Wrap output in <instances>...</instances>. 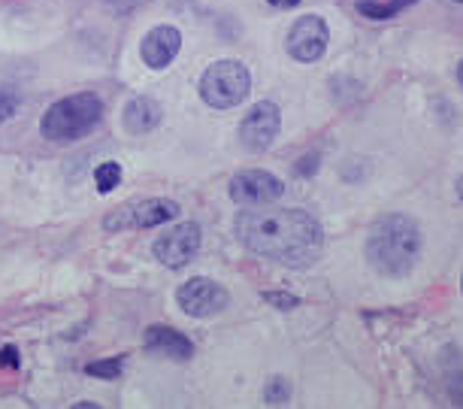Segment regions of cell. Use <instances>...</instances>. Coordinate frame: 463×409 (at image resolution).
Masks as SVG:
<instances>
[{
	"label": "cell",
	"instance_id": "cell-18",
	"mask_svg": "<svg viewBox=\"0 0 463 409\" xmlns=\"http://www.w3.org/2000/svg\"><path fill=\"white\" fill-rule=\"evenodd\" d=\"M264 300L269 303V307H276V309H294V307H300V298H297V294H288V291H267Z\"/></svg>",
	"mask_w": 463,
	"mask_h": 409
},
{
	"label": "cell",
	"instance_id": "cell-15",
	"mask_svg": "<svg viewBox=\"0 0 463 409\" xmlns=\"http://www.w3.org/2000/svg\"><path fill=\"white\" fill-rule=\"evenodd\" d=\"M94 185H98L100 195H109L121 185V164L118 161H103L98 170H94Z\"/></svg>",
	"mask_w": 463,
	"mask_h": 409
},
{
	"label": "cell",
	"instance_id": "cell-14",
	"mask_svg": "<svg viewBox=\"0 0 463 409\" xmlns=\"http://www.w3.org/2000/svg\"><path fill=\"white\" fill-rule=\"evenodd\" d=\"M412 4H418V0H388V4H379V0H361V4H357V13L366 15V19L382 22V19H394V15H400Z\"/></svg>",
	"mask_w": 463,
	"mask_h": 409
},
{
	"label": "cell",
	"instance_id": "cell-16",
	"mask_svg": "<svg viewBox=\"0 0 463 409\" xmlns=\"http://www.w3.org/2000/svg\"><path fill=\"white\" fill-rule=\"evenodd\" d=\"M288 400H291V382L285 376H273L264 385V404L267 406H288Z\"/></svg>",
	"mask_w": 463,
	"mask_h": 409
},
{
	"label": "cell",
	"instance_id": "cell-5",
	"mask_svg": "<svg viewBox=\"0 0 463 409\" xmlns=\"http://www.w3.org/2000/svg\"><path fill=\"white\" fill-rule=\"evenodd\" d=\"M176 303L191 319H213L231 307V294H227L224 285H218L209 276H194V280L179 285Z\"/></svg>",
	"mask_w": 463,
	"mask_h": 409
},
{
	"label": "cell",
	"instance_id": "cell-3",
	"mask_svg": "<svg viewBox=\"0 0 463 409\" xmlns=\"http://www.w3.org/2000/svg\"><path fill=\"white\" fill-rule=\"evenodd\" d=\"M103 119V100L94 91H80L55 100L40 121L43 137L52 143H73L91 134Z\"/></svg>",
	"mask_w": 463,
	"mask_h": 409
},
{
	"label": "cell",
	"instance_id": "cell-19",
	"mask_svg": "<svg viewBox=\"0 0 463 409\" xmlns=\"http://www.w3.org/2000/svg\"><path fill=\"white\" fill-rule=\"evenodd\" d=\"M15 112H19V98L10 94V91H0V125H4V121H10Z\"/></svg>",
	"mask_w": 463,
	"mask_h": 409
},
{
	"label": "cell",
	"instance_id": "cell-12",
	"mask_svg": "<svg viewBox=\"0 0 463 409\" xmlns=\"http://www.w3.org/2000/svg\"><path fill=\"white\" fill-rule=\"evenodd\" d=\"M143 349L152 352V355H161V358H170V361H191L194 358V343H191L182 330L167 328V325L148 328L146 337H143Z\"/></svg>",
	"mask_w": 463,
	"mask_h": 409
},
{
	"label": "cell",
	"instance_id": "cell-13",
	"mask_svg": "<svg viewBox=\"0 0 463 409\" xmlns=\"http://www.w3.org/2000/svg\"><path fill=\"white\" fill-rule=\"evenodd\" d=\"M121 121H125L128 134L143 137L161 125V107L152 98H134L125 107V112H121Z\"/></svg>",
	"mask_w": 463,
	"mask_h": 409
},
{
	"label": "cell",
	"instance_id": "cell-6",
	"mask_svg": "<svg viewBox=\"0 0 463 409\" xmlns=\"http://www.w3.org/2000/svg\"><path fill=\"white\" fill-rule=\"evenodd\" d=\"M227 195L237 206H269L285 195V182L269 170H242L231 179Z\"/></svg>",
	"mask_w": 463,
	"mask_h": 409
},
{
	"label": "cell",
	"instance_id": "cell-4",
	"mask_svg": "<svg viewBox=\"0 0 463 409\" xmlns=\"http://www.w3.org/2000/svg\"><path fill=\"white\" fill-rule=\"evenodd\" d=\"M251 73L242 61L224 58L209 64L200 76V98L213 109H233L249 98Z\"/></svg>",
	"mask_w": 463,
	"mask_h": 409
},
{
	"label": "cell",
	"instance_id": "cell-7",
	"mask_svg": "<svg viewBox=\"0 0 463 409\" xmlns=\"http://www.w3.org/2000/svg\"><path fill=\"white\" fill-rule=\"evenodd\" d=\"M200 243H203V231H200V224L197 222H182V224H176V228H170L167 233H161V237L155 240L152 252L164 267L182 270L197 258Z\"/></svg>",
	"mask_w": 463,
	"mask_h": 409
},
{
	"label": "cell",
	"instance_id": "cell-8",
	"mask_svg": "<svg viewBox=\"0 0 463 409\" xmlns=\"http://www.w3.org/2000/svg\"><path fill=\"white\" fill-rule=\"evenodd\" d=\"M327 43H330V31L325 19L321 15H300L291 24V31H288L285 49L300 64H312V61H318L327 52Z\"/></svg>",
	"mask_w": 463,
	"mask_h": 409
},
{
	"label": "cell",
	"instance_id": "cell-20",
	"mask_svg": "<svg viewBox=\"0 0 463 409\" xmlns=\"http://www.w3.org/2000/svg\"><path fill=\"white\" fill-rule=\"evenodd\" d=\"M19 364H22V358H19V349H15V346H4V349H0V367L15 370Z\"/></svg>",
	"mask_w": 463,
	"mask_h": 409
},
{
	"label": "cell",
	"instance_id": "cell-9",
	"mask_svg": "<svg viewBox=\"0 0 463 409\" xmlns=\"http://www.w3.org/2000/svg\"><path fill=\"white\" fill-rule=\"evenodd\" d=\"M279 130H282V112H279L276 103L260 100L240 121V143L249 152H267L276 143Z\"/></svg>",
	"mask_w": 463,
	"mask_h": 409
},
{
	"label": "cell",
	"instance_id": "cell-21",
	"mask_svg": "<svg viewBox=\"0 0 463 409\" xmlns=\"http://www.w3.org/2000/svg\"><path fill=\"white\" fill-rule=\"evenodd\" d=\"M269 6H276V10H294L300 0H267Z\"/></svg>",
	"mask_w": 463,
	"mask_h": 409
},
{
	"label": "cell",
	"instance_id": "cell-23",
	"mask_svg": "<svg viewBox=\"0 0 463 409\" xmlns=\"http://www.w3.org/2000/svg\"><path fill=\"white\" fill-rule=\"evenodd\" d=\"M458 4H460V0H458Z\"/></svg>",
	"mask_w": 463,
	"mask_h": 409
},
{
	"label": "cell",
	"instance_id": "cell-22",
	"mask_svg": "<svg viewBox=\"0 0 463 409\" xmlns=\"http://www.w3.org/2000/svg\"><path fill=\"white\" fill-rule=\"evenodd\" d=\"M303 161H306V164H300V167H297V170L303 173V176H306V173H316V167H318V164H316V161H318L316 155H312V158H303Z\"/></svg>",
	"mask_w": 463,
	"mask_h": 409
},
{
	"label": "cell",
	"instance_id": "cell-2",
	"mask_svg": "<svg viewBox=\"0 0 463 409\" xmlns=\"http://www.w3.org/2000/svg\"><path fill=\"white\" fill-rule=\"evenodd\" d=\"M366 261L379 276L403 280L421 258V228L403 213H388L373 222L366 233Z\"/></svg>",
	"mask_w": 463,
	"mask_h": 409
},
{
	"label": "cell",
	"instance_id": "cell-11",
	"mask_svg": "<svg viewBox=\"0 0 463 409\" xmlns=\"http://www.w3.org/2000/svg\"><path fill=\"white\" fill-rule=\"evenodd\" d=\"M179 49H182V31L173 28V24H155L143 37L139 55H143V64H148L152 71H167L173 61H176Z\"/></svg>",
	"mask_w": 463,
	"mask_h": 409
},
{
	"label": "cell",
	"instance_id": "cell-10",
	"mask_svg": "<svg viewBox=\"0 0 463 409\" xmlns=\"http://www.w3.org/2000/svg\"><path fill=\"white\" fill-rule=\"evenodd\" d=\"M179 215V204L167 197H148L137 206H125V210L112 213L107 222L109 231H125V228H161V224L173 222Z\"/></svg>",
	"mask_w": 463,
	"mask_h": 409
},
{
	"label": "cell",
	"instance_id": "cell-17",
	"mask_svg": "<svg viewBox=\"0 0 463 409\" xmlns=\"http://www.w3.org/2000/svg\"><path fill=\"white\" fill-rule=\"evenodd\" d=\"M121 370H125V355H118V358L94 361V364H89V367H85V373H89V376H94V379H107V382L118 379V376H121Z\"/></svg>",
	"mask_w": 463,
	"mask_h": 409
},
{
	"label": "cell",
	"instance_id": "cell-1",
	"mask_svg": "<svg viewBox=\"0 0 463 409\" xmlns=\"http://www.w3.org/2000/svg\"><path fill=\"white\" fill-rule=\"evenodd\" d=\"M233 231L249 252L285 267L316 264L325 249V228L306 210L242 206L233 219Z\"/></svg>",
	"mask_w": 463,
	"mask_h": 409
}]
</instances>
